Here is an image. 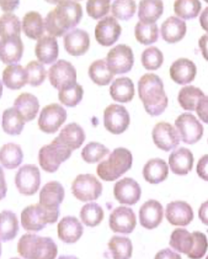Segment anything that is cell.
<instances>
[{
  "label": "cell",
  "instance_id": "1",
  "mask_svg": "<svg viewBox=\"0 0 208 259\" xmlns=\"http://www.w3.org/2000/svg\"><path fill=\"white\" fill-rule=\"evenodd\" d=\"M81 5L76 1H60L45 19L47 32L51 37H61L74 28L82 19Z\"/></svg>",
  "mask_w": 208,
  "mask_h": 259
},
{
  "label": "cell",
  "instance_id": "2",
  "mask_svg": "<svg viewBox=\"0 0 208 259\" xmlns=\"http://www.w3.org/2000/svg\"><path fill=\"white\" fill-rule=\"evenodd\" d=\"M138 94L145 111L150 115H161L165 111L168 98L163 82L157 75L147 73L141 77L138 81Z\"/></svg>",
  "mask_w": 208,
  "mask_h": 259
},
{
  "label": "cell",
  "instance_id": "3",
  "mask_svg": "<svg viewBox=\"0 0 208 259\" xmlns=\"http://www.w3.org/2000/svg\"><path fill=\"white\" fill-rule=\"evenodd\" d=\"M18 252L24 259H55L58 246L51 237L25 234L18 243Z\"/></svg>",
  "mask_w": 208,
  "mask_h": 259
},
{
  "label": "cell",
  "instance_id": "4",
  "mask_svg": "<svg viewBox=\"0 0 208 259\" xmlns=\"http://www.w3.org/2000/svg\"><path fill=\"white\" fill-rule=\"evenodd\" d=\"M133 165V154L126 148H117L97 166V175L103 181L113 182L129 171Z\"/></svg>",
  "mask_w": 208,
  "mask_h": 259
},
{
  "label": "cell",
  "instance_id": "5",
  "mask_svg": "<svg viewBox=\"0 0 208 259\" xmlns=\"http://www.w3.org/2000/svg\"><path fill=\"white\" fill-rule=\"evenodd\" d=\"M60 213V210H50L40 204H31L21 213V226L27 231H40L48 224L57 222Z\"/></svg>",
  "mask_w": 208,
  "mask_h": 259
},
{
  "label": "cell",
  "instance_id": "6",
  "mask_svg": "<svg viewBox=\"0 0 208 259\" xmlns=\"http://www.w3.org/2000/svg\"><path fill=\"white\" fill-rule=\"evenodd\" d=\"M72 151L55 140L43 146L38 153V162L42 169L48 172H55L62 162L67 161Z\"/></svg>",
  "mask_w": 208,
  "mask_h": 259
},
{
  "label": "cell",
  "instance_id": "7",
  "mask_svg": "<svg viewBox=\"0 0 208 259\" xmlns=\"http://www.w3.org/2000/svg\"><path fill=\"white\" fill-rule=\"evenodd\" d=\"M72 194L81 202L97 200L102 193L101 182L93 175H79L71 185Z\"/></svg>",
  "mask_w": 208,
  "mask_h": 259
},
{
  "label": "cell",
  "instance_id": "8",
  "mask_svg": "<svg viewBox=\"0 0 208 259\" xmlns=\"http://www.w3.org/2000/svg\"><path fill=\"white\" fill-rule=\"evenodd\" d=\"M49 79L54 88L61 91L77 83V71L69 61L58 60L49 70Z\"/></svg>",
  "mask_w": 208,
  "mask_h": 259
},
{
  "label": "cell",
  "instance_id": "9",
  "mask_svg": "<svg viewBox=\"0 0 208 259\" xmlns=\"http://www.w3.org/2000/svg\"><path fill=\"white\" fill-rule=\"evenodd\" d=\"M105 60L114 74H124L134 67V52L129 46L120 44L109 51Z\"/></svg>",
  "mask_w": 208,
  "mask_h": 259
},
{
  "label": "cell",
  "instance_id": "10",
  "mask_svg": "<svg viewBox=\"0 0 208 259\" xmlns=\"http://www.w3.org/2000/svg\"><path fill=\"white\" fill-rule=\"evenodd\" d=\"M175 124L180 139L185 144H195L203 137V125L191 113H183L178 116Z\"/></svg>",
  "mask_w": 208,
  "mask_h": 259
},
{
  "label": "cell",
  "instance_id": "11",
  "mask_svg": "<svg viewBox=\"0 0 208 259\" xmlns=\"http://www.w3.org/2000/svg\"><path fill=\"white\" fill-rule=\"evenodd\" d=\"M67 120V111L60 104L52 103L42 109L38 127L45 134H55Z\"/></svg>",
  "mask_w": 208,
  "mask_h": 259
},
{
  "label": "cell",
  "instance_id": "12",
  "mask_svg": "<svg viewBox=\"0 0 208 259\" xmlns=\"http://www.w3.org/2000/svg\"><path fill=\"white\" fill-rule=\"evenodd\" d=\"M130 114L126 108L119 104H111L103 113L104 126L112 135H120L129 127Z\"/></svg>",
  "mask_w": 208,
  "mask_h": 259
},
{
  "label": "cell",
  "instance_id": "13",
  "mask_svg": "<svg viewBox=\"0 0 208 259\" xmlns=\"http://www.w3.org/2000/svg\"><path fill=\"white\" fill-rule=\"evenodd\" d=\"M15 184L19 193L23 195L36 194L40 185V171L34 164H26L20 167L16 177Z\"/></svg>",
  "mask_w": 208,
  "mask_h": 259
},
{
  "label": "cell",
  "instance_id": "14",
  "mask_svg": "<svg viewBox=\"0 0 208 259\" xmlns=\"http://www.w3.org/2000/svg\"><path fill=\"white\" fill-rule=\"evenodd\" d=\"M153 143L158 148L169 152L180 144V136L173 125L161 121L154 126L152 133Z\"/></svg>",
  "mask_w": 208,
  "mask_h": 259
},
{
  "label": "cell",
  "instance_id": "15",
  "mask_svg": "<svg viewBox=\"0 0 208 259\" xmlns=\"http://www.w3.org/2000/svg\"><path fill=\"white\" fill-rule=\"evenodd\" d=\"M121 27L114 17L101 19L95 28V38L102 46L111 47L120 36Z\"/></svg>",
  "mask_w": 208,
  "mask_h": 259
},
{
  "label": "cell",
  "instance_id": "16",
  "mask_svg": "<svg viewBox=\"0 0 208 259\" xmlns=\"http://www.w3.org/2000/svg\"><path fill=\"white\" fill-rule=\"evenodd\" d=\"M109 225L115 233L131 234L136 227V215L134 210L126 206L116 207L110 214Z\"/></svg>",
  "mask_w": 208,
  "mask_h": 259
},
{
  "label": "cell",
  "instance_id": "17",
  "mask_svg": "<svg viewBox=\"0 0 208 259\" xmlns=\"http://www.w3.org/2000/svg\"><path fill=\"white\" fill-rule=\"evenodd\" d=\"M113 194L115 199L120 204L134 205L141 199L142 189L136 181L133 178L125 177L116 183Z\"/></svg>",
  "mask_w": 208,
  "mask_h": 259
},
{
  "label": "cell",
  "instance_id": "18",
  "mask_svg": "<svg viewBox=\"0 0 208 259\" xmlns=\"http://www.w3.org/2000/svg\"><path fill=\"white\" fill-rule=\"evenodd\" d=\"M165 217L167 221L173 226L185 227L193 221L194 211L186 202L174 201L167 204Z\"/></svg>",
  "mask_w": 208,
  "mask_h": 259
},
{
  "label": "cell",
  "instance_id": "19",
  "mask_svg": "<svg viewBox=\"0 0 208 259\" xmlns=\"http://www.w3.org/2000/svg\"><path fill=\"white\" fill-rule=\"evenodd\" d=\"M163 218V207L156 200L145 202L139 211V219L142 227L153 230L159 227Z\"/></svg>",
  "mask_w": 208,
  "mask_h": 259
},
{
  "label": "cell",
  "instance_id": "20",
  "mask_svg": "<svg viewBox=\"0 0 208 259\" xmlns=\"http://www.w3.org/2000/svg\"><path fill=\"white\" fill-rule=\"evenodd\" d=\"M0 54L3 63L10 65H17L21 60L24 52L23 42L20 36L1 38Z\"/></svg>",
  "mask_w": 208,
  "mask_h": 259
},
{
  "label": "cell",
  "instance_id": "21",
  "mask_svg": "<svg viewBox=\"0 0 208 259\" xmlns=\"http://www.w3.org/2000/svg\"><path fill=\"white\" fill-rule=\"evenodd\" d=\"M65 196L64 188L62 185L52 181L42 187L39 194V204L50 210H60V205Z\"/></svg>",
  "mask_w": 208,
  "mask_h": 259
},
{
  "label": "cell",
  "instance_id": "22",
  "mask_svg": "<svg viewBox=\"0 0 208 259\" xmlns=\"http://www.w3.org/2000/svg\"><path fill=\"white\" fill-rule=\"evenodd\" d=\"M63 43L65 50L70 55H84L90 48V36L85 30L76 28L65 35Z\"/></svg>",
  "mask_w": 208,
  "mask_h": 259
},
{
  "label": "cell",
  "instance_id": "23",
  "mask_svg": "<svg viewBox=\"0 0 208 259\" xmlns=\"http://www.w3.org/2000/svg\"><path fill=\"white\" fill-rule=\"evenodd\" d=\"M196 71V66L192 60L181 58L171 65L170 77L176 83L185 85L194 80Z\"/></svg>",
  "mask_w": 208,
  "mask_h": 259
},
{
  "label": "cell",
  "instance_id": "24",
  "mask_svg": "<svg viewBox=\"0 0 208 259\" xmlns=\"http://www.w3.org/2000/svg\"><path fill=\"white\" fill-rule=\"evenodd\" d=\"M169 165L175 175L186 176L193 169L194 155L189 149L181 147L170 154Z\"/></svg>",
  "mask_w": 208,
  "mask_h": 259
},
{
  "label": "cell",
  "instance_id": "25",
  "mask_svg": "<svg viewBox=\"0 0 208 259\" xmlns=\"http://www.w3.org/2000/svg\"><path fill=\"white\" fill-rule=\"evenodd\" d=\"M84 234L81 223L74 217H66L58 224V236L66 244H74Z\"/></svg>",
  "mask_w": 208,
  "mask_h": 259
},
{
  "label": "cell",
  "instance_id": "26",
  "mask_svg": "<svg viewBox=\"0 0 208 259\" xmlns=\"http://www.w3.org/2000/svg\"><path fill=\"white\" fill-rule=\"evenodd\" d=\"M86 138L84 130L79 124L72 122L66 125L63 129L60 131L59 136L55 138L56 142L64 145L66 147L74 151L79 149Z\"/></svg>",
  "mask_w": 208,
  "mask_h": 259
},
{
  "label": "cell",
  "instance_id": "27",
  "mask_svg": "<svg viewBox=\"0 0 208 259\" xmlns=\"http://www.w3.org/2000/svg\"><path fill=\"white\" fill-rule=\"evenodd\" d=\"M35 54L42 64H51L59 57V45L56 37L43 36L37 40L35 47Z\"/></svg>",
  "mask_w": 208,
  "mask_h": 259
},
{
  "label": "cell",
  "instance_id": "28",
  "mask_svg": "<svg viewBox=\"0 0 208 259\" xmlns=\"http://www.w3.org/2000/svg\"><path fill=\"white\" fill-rule=\"evenodd\" d=\"M169 168L167 162L160 158H153L145 163L143 170L144 180L152 185H157L167 180Z\"/></svg>",
  "mask_w": 208,
  "mask_h": 259
},
{
  "label": "cell",
  "instance_id": "29",
  "mask_svg": "<svg viewBox=\"0 0 208 259\" xmlns=\"http://www.w3.org/2000/svg\"><path fill=\"white\" fill-rule=\"evenodd\" d=\"M161 34L163 40L168 43L180 41L186 34V24L176 17H170L162 24Z\"/></svg>",
  "mask_w": 208,
  "mask_h": 259
},
{
  "label": "cell",
  "instance_id": "30",
  "mask_svg": "<svg viewBox=\"0 0 208 259\" xmlns=\"http://www.w3.org/2000/svg\"><path fill=\"white\" fill-rule=\"evenodd\" d=\"M14 108L25 121L34 120L39 110V102L31 93H22L16 99Z\"/></svg>",
  "mask_w": 208,
  "mask_h": 259
},
{
  "label": "cell",
  "instance_id": "31",
  "mask_svg": "<svg viewBox=\"0 0 208 259\" xmlns=\"http://www.w3.org/2000/svg\"><path fill=\"white\" fill-rule=\"evenodd\" d=\"M2 81L7 88L19 90L28 83V72L20 65H10L3 71Z\"/></svg>",
  "mask_w": 208,
  "mask_h": 259
},
{
  "label": "cell",
  "instance_id": "32",
  "mask_svg": "<svg viewBox=\"0 0 208 259\" xmlns=\"http://www.w3.org/2000/svg\"><path fill=\"white\" fill-rule=\"evenodd\" d=\"M22 29L27 37L31 39H39L45 31V22L41 15L36 11H29L24 16Z\"/></svg>",
  "mask_w": 208,
  "mask_h": 259
},
{
  "label": "cell",
  "instance_id": "33",
  "mask_svg": "<svg viewBox=\"0 0 208 259\" xmlns=\"http://www.w3.org/2000/svg\"><path fill=\"white\" fill-rule=\"evenodd\" d=\"M110 94L116 102L121 103L131 102L134 97L133 80L127 77L116 79L110 87Z\"/></svg>",
  "mask_w": 208,
  "mask_h": 259
},
{
  "label": "cell",
  "instance_id": "34",
  "mask_svg": "<svg viewBox=\"0 0 208 259\" xmlns=\"http://www.w3.org/2000/svg\"><path fill=\"white\" fill-rule=\"evenodd\" d=\"M163 13V3L158 0H144L139 4L138 17L140 21L155 24Z\"/></svg>",
  "mask_w": 208,
  "mask_h": 259
},
{
  "label": "cell",
  "instance_id": "35",
  "mask_svg": "<svg viewBox=\"0 0 208 259\" xmlns=\"http://www.w3.org/2000/svg\"><path fill=\"white\" fill-rule=\"evenodd\" d=\"M169 245L177 252L188 255L194 248V235L184 228H177L171 234Z\"/></svg>",
  "mask_w": 208,
  "mask_h": 259
},
{
  "label": "cell",
  "instance_id": "36",
  "mask_svg": "<svg viewBox=\"0 0 208 259\" xmlns=\"http://www.w3.org/2000/svg\"><path fill=\"white\" fill-rule=\"evenodd\" d=\"M19 220L12 211H2L0 215V236L2 242L13 240L19 233Z\"/></svg>",
  "mask_w": 208,
  "mask_h": 259
},
{
  "label": "cell",
  "instance_id": "37",
  "mask_svg": "<svg viewBox=\"0 0 208 259\" xmlns=\"http://www.w3.org/2000/svg\"><path fill=\"white\" fill-rule=\"evenodd\" d=\"M114 73L108 66L106 60H98L89 68V76L93 82L100 86H106L111 82Z\"/></svg>",
  "mask_w": 208,
  "mask_h": 259
},
{
  "label": "cell",
  "instance_id": "38",
  "mask_svg": "<svg viewBox=\"0 0 208 259\" xmlns=\"http://www.w3.org/2000/svg\"><path fill=\"white\" fill-rule=\"evenodd\" d=\"M24 154L21 147L15 144H7L2 146L0 159L2 166L7 169H16L23 162Z\"/></svg>",
  "mask_w": 208,
  "mask_h": 259
},
{
  "label": "cell",
  "instance_id": "39",
  "mask_svg": "<svg viewBox=\"0 0 208 259\" xmlns=\"http://www.w3.org/2000/svg\"><path fill=\"white\" fill-rule=\"evenodd\" d=\"M25 120L18 111L13 108L7 109L2 115V128L6 134L10 135H19L22 133L25 126Z\"/></svg>",
  "mask_w": 208,
  "mask_h": 259
},
{
  "label": "cell",
  "instance_id": "40",
  "mask_svg": "<svg viewBox=\"0 0 208 259\" xmlns=\"http://www.w3.org/2000/svg\"><path fill=\"white\" fill-rule=\"evenodd\" d=\"M113 259H130L133 255V244L128 237L112 236L108 243Z\"/></svg>",
  "mask_w": 208,
  "mask_h": 259
},
{
  "label": "cell",
  "instance_id": "41",
  "mask_svg": "<svg viewBox=\"0 0 208 259\" xmlns=\"http://www.w3.org/2000/svg\"><path fill=\"white\" fill-rule=\"evenodd\" d=\"M204 97L203 92L194 86H185L178 94V102L185 111H194L199 101Z\"/></svg>",
  "mask_w": 208,
  "mask_h": 259
},
{
  "label": "cell",
  "instance_id": "42",
  "mask_svg": "<svg viewBox=\"0 0 208 259\" xmlns=\"http://www.w3.org/2000/svg\"><path fill=\"white\" fill-rule=\"evenodd\" d=\"M135 37L143 45H151L157 41L159 29L156 24L144 23L139 21L134 28Z\"/></svg>",
  "mask_w": 208,
  "mask_h": 259
},
{
  "label": "cell",
  "instance_id": "43",
  "mask_svg": "<svg viewBox=\"0 0 208 259\" xmlns=\"http://www.w3.org/2000/svg\"><path fill=\"white\" fill-rule=\"evenodd\" d=\"M79 217L82 223L87 227H95L99 226L103 220L104 212L96 203H89L82 206Z\"/></svg>",
  "mask_w": 208,
  "mask_h": 259
},
{
  "label": "cell",
  "instance_id": "44",
  "mask_svg": "<svg viewBox=\"0 0 208 259\" xmlns=\"http://www.w3.org/2000/svg\"><path fill=\"white\" fill-rule=\"evenodd\" d=\"M201 9L202 5L198 0H177L174 4L175 13L181 19H194L198 16Z\"/></svg>",
  "mask_w": 208,
  "mask_h": 259
},
{
  "label": "cell",
  "instance_id": "45",
  "mask_svg": "<svg viewBox=\"0 0 208 259\" xmlns=\"http://www.w3.org/2000/svg\"><path fill=\"white\" fill-rule=\"evenodd\" d=\"M21 26L22 24L16 15L12 13L2 15L0 19L1 38L11 36H20Z\"/></svg>",
  "mask_w": 208,
  "mask_h": 259
},
{
  "label": "cell",
  "instance_id": "46",
  "mask_svg": "<svg viewBox=\"0 0 208 259\" xmlns=\"http://www.w3.org/2000/svg\"><path fill=\"white\" fill-rule=\"evenodd\" d=\"M110 153V150L105 145L99 143H90L81 151V157L88 163H95L101 161Z\"/></svg>",
  "mask_w": 208,
  "mask_h": 259
},
{
  "label": "cell",
  "instance_id": "47",
  "mask_svg": "<svg viewBox=\"0 0 208 259\" xmlns=\"http://www.w3.org/2000/svg\"><path fill=\"white\" fill-rule=\"evenodd\" d=\"M84 94L82 86L76 83L69 88L60 91L59 100L65 106L75 107L81 102Z\"/></svg>",
  "mask_w": 208,
  "mask_h": 259
},
{
  "label": "cell",
  "instance_id": "48",
  "mask_svg": "<svg viewBox=\"0 0 208 259\" xmlns=\"http://www.w3.org/2000/svg\"><path fill=\"white\" fill-rule=\"evenodd\" d=\"M136 11V4L132 0H116L111 5V13L115 19L129 20Z\"/></svg>",
  "mask_w": 208,
  "mask_h": 259
},
{
  "label": "cell",
  "instance_id": "49",
  "mask_svg": "<svg viewBox=\"0 0 208 259\" xmlns=\"http://www.w3.org/2000/svg\"><path fill=\"white\" fill-rule=\"evenodd\" d=\"M163 62V54L156 47L146 49L142 54V64L147 70H156Z\"/></svg>",
  "mask_w": 208,
  "mask_h": 259
},
{
  "label": "cell",
  "instance_id": "50",
  "mask_svg": "<svg viewBox=\"0 0 208 259\" xmlns=\"http://www.w3.org/2000/svg\"><path fill=\"white\" fill-rule=\"evenodd\" d=\"M25 69L28 72V83L33 87H37L45 81L47 77L46 69L40 62L32 60L26 66Z\"/></svg>",
  "mask_w": 208,
  "mask_h": 259
},
{
  "label": "cell",
  "instance_id": "51",
  "mask_svg": "<svg viewBox=\"0 0 208 259\" xmlns=\"http://www.w3.org/2000/svg\"><path fill=\"white\" fill-rule=\"evenodd\" d=\"M86 10L90 17L93 19H102L110 11L109 0H90L87 2Z\"/></svg>",
  "mask_w": 208,
  "mask_h": 259
},
{
  "label": "cell",
  "instance_id": "52",
  "mask_svg": "<svg viewBox=\"0 0 208 259\" xmlns=\"http://www.w3.org/2000/svg\"><path fill=\"white\" fill-rule=\"evenodd\" d=\"M193 235L194 236V248L187 256L190 259H201L207 251V237L202 232H193Z\"/></svg>",
  "mask_w": 208,
  "mask_h": 259
},
{
  "label": "cell",
  "instance_id": "53",
  "mask_svg": "<svg viewBox=\"0 0 208 259\" xmlns=\"http://www.w3.org/2000/svg\"><path fill=\"white\" fill-rule=\"evenodd\" d=\"M195 111L200 120H203L204 123H208V96H204L199 101Z\"/></svg>",
  "mask_w": 208,
  "mask_h": 259
},
{
  "label": "cell",
  "instance_id": "54",
  "mask_svg": "<svg viewBox=\"0 0 208 259\" xmlns=\"http://www.w3.org/2000/svg\"><path fill=\"white\" fill-rule=\"evenodd\" d=\"M196 171L201 179L208 182V154H204L199 159Z\"/></svg>",
  "mask_w": 208,
  "mask_h": 259
},
{
  "label": "cell",
  "instance_id": "55",
  "mask_svg": "<svg viewBox=\"0 0 208 259\" xmlns=\"http://www.w3.org/2000/svg\"><path fill=\"white\" fill-rule=\"evenodd\" d=\"M154 259H182L180 254L169 248L161 250L155 254Z\"/></svg>",
  "mask_w": 208,
  "mask_h": 259
},
{
  "label": "cell",
  "instance_id": "56",
  "mask_svg": "<svg viewBox=\"0 0 208 259\" xmlns=\"http://www.w3.org/2000/svg\"><path fill=\"white\" fill-rule=\"evenodd\" d=\"M198 45L203 59L208 61V34H205L199 38Z\"/></svg>",
  "mask_w": 208,
  "mask_h": 259
},
{
  "label": "cell",
  "instance_id": "57",
  "mask_svg": "<svg viewBox=\"0 0 208 259\" xmlns=\"http://www.w3.org/2000/svg\"><path fill=\"white\" fill-rule=\"evenodd\" d=\"M198 217L203 225L208 226V201L201 204L198 210Z\"/></svg>",
  "mask_w": 208,
  "mask_h": 259
},
{
  "label": "cell",
  "instance_id": "58",
  "mask_svg": "<svg viewBox=\"0 0 208 259\" xmlns=\"http://www.w3.org/2000/svg\"><path fill=\"white\" fill-rule=\"evenodd\" d=\"M199 22L203 30L208 32V7L202 11V13L200 15Z\"/></svg>",
  "mask_w": 208,
  "mask_h": 259
},
{
  "label": "cell",
  "instance_id": "59",
  "mask_svg": "<svg viewBox=\"0 0 208 259\" xmlns=\"http://www.w3.org/2000/svg\"><path fill=\"white\" fill-rule=\"evenodd\" d=\"M19 6V1H1V8L4 11H13Z\"/></svg>",
  "mask_w": 208,
  "mask_h": 259
},
{
  "label": "cell",
  "instance_id": "60",
  "mask_svg": "<svg viewBox=\"0 0 208 259\" xmlns=\"http://www.w3.org/2000/svg\"><path fill=\"white\" fill-rule=\"evenodd\" d=\"M58 259H79L75 255H60Z\"/></svg>",
  "mask_w": 208,
  "mask_h": 259
},
{
  "label": "cell",
  "instance_id": "61",
  "mask_svg": "<svg viewBox=\"0 0 208 259\" xmlns=\"http://www.w3.org/2000/svg\"><path fill=\"white\" fill-rule=\"evenodd\" d=\"M10 259H20V258H19V257H13V258H10Z\"/></svg>",
  "mask_w": 208,
  "mask_h": 259
},
{
  "label": "cell",
  "instance_id": "62",
  "mask_svg": "<svg viewBox=\"0 0 208 259\" xmlns=\"http://www.w3.org/2000/svg\"><path fill=\"white\" fill-rule=\"evenodd\" d=\"M205 259H208V254H207V256H206V258Z\"/></svg>",
  "mask_w": 208,
  "mask_h": 259
}]
</instances>
